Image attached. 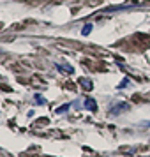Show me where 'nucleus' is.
<instances>
[{"instance_id": "obj_7", "label": "nucleus", "mask_w": 150, "mask_h": 157, "mask_svg": "<svg viewBox=\"0 0 150 157\" xmlns=\"http://www.w3.org/2000/svg\"><path fill=\"white\" fill-rule=\"evenodd\" d=\"M35 101H37V102H41V104H46V99L42 97V95H39V94H35Z\"/></svg>"}, {"instance_id": "obj_3", "label": "nucleus", "mask_w": 150, "mask_h": 157, "mask_svg": "<svg viewBox=\"0 0 150 157\" xmlns=\"http://www.w3.org/2000/svg\"><path fill=\"white\" fill-rule=\"evenodd\" d=\"M57 69L58 71H64V73H69V74L74 73V67L69 65V64H57Z\"/></svg>"}, {"instance_id": "obj_8", "label": "nucleus", "mask_w": 150, "mask_h": 157, "mask_svg": "<svg viewBox=\"0 0 150 157\" xmlns=\"http://www.w3.org/2000/svg\"><path fill=\"white\" fill-rule=\"evenodd\" d=\"M127 85H129V80H124V81L118 85V88H124V86H127Z\"/></svg>"}, {"instance_id": "obj_5", "label": "nucleus", "mask_w": 150, "mask_h": 157, "mask_svg": "<svg viewBox=\"0 0 150 157\" xmlns=\"http://www.w3.org/2000/svg\"><path fill=\"white\" fill-rule=\"evenodd\" d=\"M92 28H94V25H92V23H87V25L81 28V34H83V35H88V34L92 32Z\"/></svg>"}, {"instance_id": "obj_9", "label": "nucleus", "mask_w": 150, "mask_h": 157, "mask_svg": "<svg viewBox=\"0 0 150 157\" xmlns=\"http://www.w3.org/2000/svg\"><path fill=\"white\" fill-rule=\"evenodd\" d=\"M140 125H141V127H150V120H145V122H141Z\"/></svg>"}, {"instance_id": "obj_2", "label": "nucleus", "mask_w": 150, "mask_h": 157, "mask_svg": "<svg viewBox=\"0 0 150 157\" xmlns=\"http://www.w3.org/2000/svg\"><path fill=\"white\" fill-rule=\"evenodd\" d=\"M85 108H87L88 111H97V102L94 99L87 97V99H85Z\"/></svg>"}, {"instance_id": "obj_4", "label": "nucleus", "mask_w": 150, "mask_h": 157, "mask_svg": "<svg viewBox=\"0 0 150 157\" xmlns=\"http://www.w3.org/2000/svg\"><path fill=\"white\" fill-rule=\"evenodd\" d=\"M79 85H81V86H85L87 90H92V81H90V80H85V78H81V80H79Z\"/></svg>"}, {"instance_id": "obj_1", "label": "nucleus", "mask_w": 150, "mask_h": 157, "mask_svg": "<svg viewBox=\"0 0 150 157\" xmlns=\"http://www.w3.org/2000/svg\"><path fill=\"white\" fill-rule=\"evenodd\" d=\"M127 109H129V104L122 101V102H117L115 106L110 108V115H120V113H124V111H127Z\"/></svg>"}, {"instance_id": "obj_6", "label": "nucleus", "mask_w": 150, "mask_h": 157, "mask_svg": "<svg viewBox=\"0 0 150 157\" xmlns=\"http://www.w3.org/2000/svg\"><path fill=\"white\" fill-rule=\"evenodd\" d=\"M71 104H73V102H69V104H66V106H62V108H57V113H64V111H69V109H71Z\"/></svg>"}]
</instances>
